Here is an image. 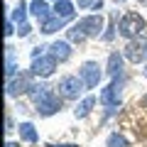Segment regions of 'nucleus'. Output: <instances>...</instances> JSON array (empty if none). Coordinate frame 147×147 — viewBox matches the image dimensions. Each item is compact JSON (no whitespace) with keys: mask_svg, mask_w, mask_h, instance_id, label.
I'll return each instance as SVG.
<instances>
[{"mask_svg":"<svg viewBox=\"0 0 147 147\" xmlns=\"http://www.w3.org/2000/svg\"><path fill=\"white\" fill-rule=\"evenodd\" d=\"M98 0H79V7H93Z\"/></svg>","mask_w":147,"mask_h":147,"instance_id":"22","label":"nucleus"},{"mask_svg":"<svg viewBox=\"0 0 147 147\" xmlns=\"http://www.w3.org/2000/svg\"><path fill=\"white\" fill-rule=\"evenodd\" d=\"M108 74L113 76V79H118V76H123V54L113 52L108 57Z\"/></svg>","mask_w":147,"mask_h":147,"instance_id":"13","label":"nucleus"},{"mask_svg":"<svg viewBox=\"0 0 147 147\" xmlns=\"http://www.w3.org/2000/svg\"><path fill=\"white\" fill-rule=\"evenodd\" d=\"M30 32H32V27H30V25L25 22V25H20V30H17V34H20V37H27Z\"/></svg>","mask_w":147,"mask_h":147,"instance_id":"21","label":"nucleus"},{"mask_svg":"<svg viewBox=\"0 0 147 147\" xmlns=\"http://www.w3.org/2000/svg\"><path fill=\"white\" fill-rule=\"evenodd\" d=\"M17 130H20V140L22 142H30V145H37V142H39V135H37V130H34L32 123H20Z\"/></svg>","mask_w":147,"mask_h":147,"instance_id":"12","label":"nucleus"},{"mask_svg":"<svg viewBox=\"0 0 147 147\" xmlns=\"http://www.w3.org/2000/svg\"><path fill=\"white\" fill-rule=\"evenodd\" d=\"M145 76H147V66H145Z\"/></svg>","mask_w":147,"mask_h":147,"instance_id":"27","label":"nucleus"},{"mask_svg":"<svg viewBox=\"0 0 147 147\" xmlns=\"http://www.w3.org/2000/svg\"><path fill=\"white\" fill-rule=\"evenodd\" d=\"M84 39H86V34H84V32H81L76 25H74L71 30H69V42H76V44H81Z\"/></svg>","mask_w":147,"mask_h":147,"instance_id":"19","label":"nucleus"},{"mask_svg":"<svg viewBox=\"0 0 147 147\" xmlns=\"http://www.w3.org/2000/svg\"><path fill=\"white\" fill-rule=\"evenodd\" d=\"M123 57L130 59L132 64H142L147 61V37H135V39H130V42L125 44V49H123Z\"/></svg>","mask_w":147,"mask_h":147,"instance_id":"3","label":"nucleus"},{"mask_svg":"<svg viewBox=\"0 0 147 147\" xmlns=\"http://www.w3.org/2000/svg\"><path fill=\"white\" fill-rule=\"evenodd\" d=\"M96 103H98V100H96V96H86V98L76 105V110H74V113H76V118H86L91 110H93Z\"/></svg>","mask_w":147,"mask_h":147,"instance_id":"15","label":"nucleus"},{"mask_svg":"<svg viewBox=\"0 0 147 147\" xmlns=\"http://www.w3.org/2000/svg\"><path fill=\"white\" fill-rule=\"evenodd\" d=\"M118 30H120V34L130 42V39H135V37L142 34V30H145V17L137 15V12H125V15L120 17Z\"/></svg>","mask_w":147,"mask_h":147,"instance_id":"2","label":"nucleus"},{"mask_svg":"<svg viewBox=\"0 0 147 147\" xmlns=\"http://www.w3.org/2000/svg\"><path fill=\"white\" fill-rule=\"evenodd\" d=\"M120 88H123V76H118V79H113L103 91H100V96H98L100 103H103L105 108H118V105H120Z\"/></svg>","mask_w":147,"mask_h":147,"instance_id":"6","label":"nucleus"},{"mask_svg":"<svg viewBox=\"0 0 147 147\" xmlns=\"http://www.w3.org/2000/svg\"><path fill=\"white\" fill-rule=\"evenodd\" d=\"M145 105H147V96H145Z\"/></svg>","mask_w":147,"mask_h":147,"instance_id":"28","label":"nucleus"},{"mask_svg":"<svg viewBox=\"0 0 147 147\" xmlns=\"http://www.w3.org/2000/svg\"><path fill=\"white\" fill-rule=\"evenodd\" d=\"M49 54H52L57 61H66V59L71 57V44L64 42V39H57V42L49 47Z\"/></svg>","mask_w":147,"mask_h":147,"instance_id":"11","label":"nucleus"},{"mask_svg":"<svg viewBox=\"0 0 147 147\" xmlns=\"http://www.w3.org/2000/svg\"><path fill=\"white\" fill-rule=\"evenodd\" d=\"M66 22H69V17H57V15H52V17L42 25V32H44V34H54V32H59Z\"/></svg>","mask_w":147,"mask_h":147,"instance_id":"14","label":"nucleus"},{"mask_svg":"<svg viewBox=\"0 0 147 147\" xmlns=\"http://www.w3.org/2000/svg\"><path fill=\"white\" fill-rule=\"evenodd\" d=\"M34 74H17L15 79H10L7 81V96L10 98H17V96H22V93H30L32 88H34Z\"/></svg>","mask_w":147,"mask_h":147,"instance_id":"4","label":"nucleus"},{"mask_svg":"<svg viewBox=\"0 0 147 147\" xmlns=\"http://www.w3.org/2000/svg\"><path fill=\"white\" fill-rule=\"evenodd\" d=\"M54 15H57V17H69V20H71V17H74V3H69V0H59V3H54Z\"/></svg>","mask_w":147,"mask_h":147,"instance_id":"16","label":"nucleus"},{"mask_svg":"<svg viewBox=\"0 0 147 147\" xmlns=\"http://www.w3.org/2000/svg\"><path fill=\"white\" fill-rule=\"evenodd\" d=\"M47 147H76V145H47Z\"/></svg>","mask_w":147,"mask_h":147,"instance_id":"26","label":"nucleus"},{"mask_svg":"<svg viewBox=\"0 0 147 147\" xmlns=\"http://www.w3.org/2000/svg\"><path fill=\"white\" fill-rule=\"evenodd\" d=\"M30 98H32V103H34V110L39 113V115H44V118L54 115V113L61 110V100H59V96L54 93L52 86H44V84L34 86V88L30 91Z\"/></svg>","mask_w":147,"mask_h":147,"instance_id":"1","label":"nucleus"},{"mask_svg":"<svg viewBox=\"0 0 147 147\" xmlns=\"http://www.w3.org/2000/svg\"><path fill=\"white\" fill-rule=\"evenodd\" d=\"M115 3H123V0H115Z\"/></svg>","mask_w":147,"mask_h":147,"instance_id":"29","label":"nucleus"},{"mask_svg":"<svg viewBox=\"0 0 147 147\" xmlns=\"http://www.w3.org/2000/svg\"><path fill=\"white\" fill-rule=\"evenodd\" d=\"M79 76L86 84V88H96L100 84V79H103V71H100L98 61H84L81 69H79Z\"/></svg>","mask_w":147,"mask_h":147,"instance_id":"7","label":"nucleus"},{"mask_svg":"<svg viewBox=\"0 0 147 147\" xmlns=\"http://www.w3.org/2000/svg\"><path fill=\"white\" fill-rule=\"evenodd\" d=\"M5 130H7V132L12 130V118H7V120H5Z\"/></svg>","mask_w":147,"mask_h":147,"instance_id":"24","label":"nucleus"},{"mask_svg":"<svg viewBox=\"0 0 147 147\" xmlns=\"http://www.w3.org/2000/svg\"><path fill=\"white\" fill-rule=\"evenodd\" d=\"M54 3H59V0H54Z\"/></svg>","mask_w":147,"mask_h":147,"instance_id":"30","label":"nucleus"},{"mask_svg":"<svg viewBox=\"0 0 147 147\" xmlns=\"http://www.w3.org/2000/svg\"><path fill=\"white\" fill-rule=\"evenodd\" d=\"M54 69H57V59H54L52 54H42V57L32 59L30 71L34 74V76H39V79H47V76L54 74Z\"/></svg>","mask_w":147,"mask_h":147,"instance_id":"8","label":"nucleus"},{"mask_svg":"<svg viewBox=\"0 0 147 147\" xmlns=\"http://www.w3.org/2000/svg\"><path fill=\"white\" fill-rule=\"evenodd\" d=\"M113 30H115V15L110 17V25H108V32H103V39H105V42H110V39H113V37H115V32H113Z\"/></svg>","mask_w":147,"mask_h":147,"instance_id":"20","label":"nucleus"},{"mask_svg":"<svg viewBox=\"0 0 147 147\" xmlns=\"http://www.w3.org/2000/svg\"><path fill=\"white\" fill-rule=\"evenodd\" d=\"M30 12H32V15H34L39 22H42V25H44V22H47L49 17L54 15V7H49L47 3H44V0H32V5H30Z\"/></svg>","mask_w":147,"mask_h":147,"instance_id":"10","label":"nucleus"},{"mask_svg":"<svg viewBox=\"0 0 147 147\" xmlns=\"http://www.w3.org/2000/svg\"><path fill=\"white\" fill-rule=\"evenodd\" d=\"M105 147H130V145H127V140L120 135V132H110V135H108V142H105Z\"/></svg>","mask_w":147,"mask_h":147,"instance_id":"18","label":"nucleus"},{"mask_svg":"<svg viewBox=\"0 0 147 147\" xmlns=\"http://www.w3.org/2000/svg\"><path fill=\"white\" fill-rule=\"evenodd\" d=\"M25 17H27V5L25 3H17V7L12 10V22H17V25H25Z\"/></svg>","mask_w":147,"mask_h":147,"instance_id":"17","label":"nucleus"},{"mask_svg":"<svg viewBox=\"0 0 147 147\" xmlns=\"http://www.w3.org/2000/svg\"><path fill=\"white\" fill-rule=\"evenodd\" d=\"M12 25H15L12 20H7V22H5V34H7V37H10L12 32H15V30H12Z\"/></svg>","mask_w":147,"mask_h":147,"instance_id":"23","label":"nucleus"},{"mask_svg":"<svg viewBox=\"0 0 147 147\" xmlns=\"http://www.w3.org/2000/svg\"><path fill=\"white\" fill-rule=\"evenodd\" d=\"M59 96L66 100H76L81 96V91L86 88V84L81 81V76H64L61 81H59Z\"/></svg>","mask_w":147,"mask_h":147,"instance_id":"5","label":"nucleus"},{"mask_svg":"<svg viewBox=\"0 0 147 147\" xmlns=\"http://www.w3.org/2000/svg\"><path fill=\"white\" fill-rule=\"evenodd\" d=\"M76 27H79L86 37H103V17H100L98 12H96V15H88V17H81V20L76 22Z\"/></svg>","mask_w":147,"mask_h":147,"instance_id":"9","label":"nucleus"},{"mask_svg":"<svg viewBox=\"0 0 147 147\" xmlns=\"http://www.w3.org/2000/svg\"><path fill=\"white\" fill-rule=\"evenodd\" d=\"M5 147H20V142H5Z\"/></svg>","mask_w":147,"mask_h":147,"instance_id":"25","label":"nucleus"}]
</instances>
